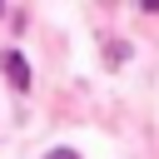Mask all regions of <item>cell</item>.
<instances>
[{
	"instance_id": "cell-1",
	"label": "cell",
	"mask_w": 159,
	"mask_h": 159,
	"mask_svg": "<svg viewBox=\"0 0 159 159\" xmlns=\"http://www.w3.org/2000/svg\"><path fill=\"white\" fill-rule=\"evenodd\" d=\"M5 80L15 84V89H30V65H25V55H5Z\"/></svg>"
},
{
	"instance_id": "cell-2",
	"label": "cell",
	"mask_w": 159,
	"mask_h": 159,
	"mask_svg": "<svg viewBox=\"0 0 159 159\" xmlns=\"http://www.w3.org/2000/svg\"><path fill=\"white\" fill-rule=\"evenodd\" d=\"M45 159H80V154H75V149H50Z\"/></svg>"
}]
</instances>
